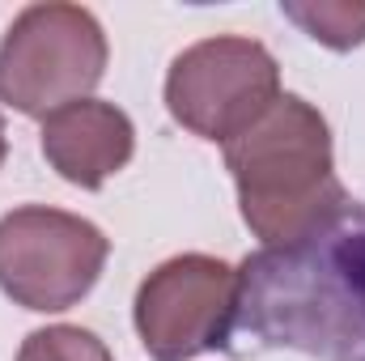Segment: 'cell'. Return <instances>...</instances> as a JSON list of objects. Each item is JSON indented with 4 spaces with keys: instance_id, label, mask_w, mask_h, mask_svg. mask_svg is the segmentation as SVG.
<instances>
[{
    "instance_id": "obj_7",
    "label": "cell",
    "mask_w": 365,
    "mask_h": 361,
    "mask_svg": "<svg viewBox=\"0 0 365 361\" xmlns=\"http://www.w3.org/2000/svg\"><path fill=\"white\" fill-rule=\"evenodd\" d=\"M136 153L132 119L102 98H81L43 119V158L60 179L77 187H102Z\"/></svg>"
},
{
    "instance_id": "obj_10",
    "label": "cell",
    "mask_w": 365,
    "mask_h": 361,
    "mask_svg": "<svg viewBox=\"0 0 365 361\" xmlns=\"http://www.w3.org/2000/svg\"><path fill=\"white\" fill-rule=\"evenodd\" d=\"M4 153H9V136H4V119H0V166H4Z\"/></svg>"
},
{
    "instance_id": "obj_5",
    "label": "cell",
    "mask_w": 365,
    "mask_h": 361,
    "mask_svg": "<svg viewBox=\"0 0 365 361\" xmlns=\"http://www.w3.org/2000/svg\"><path fill=\"white\" fill-rule=\"evenodd\" d=\"M106 234L64 208L26 204L0 217V289L26 310H68L102 276Z\"/></svg>"
},
{
    "instance_id": "obj_3",
    "label": "cell",
    "mask_w": 365,
    "mask_h": 361,
    "mask_svg": "<svg viewBox=\"0 0 365 361\" xmlns=\"http://www.w3.org/2000/svg\"><path fill=\"white\" fill-rule=\"evenodd\" d=\"M106 73V34L90 9L47 0L13 17L0 39V102L47 119L81 102Z\"/></svg>"
},
{
    "instance_id": "obj_6",
    "label": "cell",
    "mask_w": 365,
    "mask_h": 361,
    "mask_svg": "<svg viewBox=\"0 0 365 361\" xmlns=\"http://www.w3.org/2000/svg\"><path fill=\"white\" fill-rule=\"evenodd\" d=\"M238 272L217 255H175L136 289V332L153 361H191L225 349L234 332Z\"/></svg>"
},
{
    "instance_id": "obj_9",
    "label": "cell",
    "mask_w": 365,
    "mask_h": 361,
    "mask_svg": "<svg viewBox=\"0 0 365 361\" xmlns=\"http://www.w3.org/2000/svg\"><path fill=\"white\" fill-rule=\"evenodd\" d=\"M17 361H115V357L93 332L73 327V323H56V327L30 332L21 340Z\"/></svg>"
},
{
    "instance_id": "obj_4",
    "label": "cell",
    "mask_w": 365,
    "mask_h": 361,
    "mask_svg": "<svg viewBox=\"0 0 365 361\" xmlns=\"http://www.w3.org/2000/svg\"><path fill=\"white\" fill-rule=\"evenodd\" d=\"M280 98L276 56L242 34L191 43L166 73V106L187 132L230 145Z\"/></svg>"
},
{
    "instance_id": "obj_2",
    "label": "cell",
    "mask_w": 365,
    "mask_h": 361,
    "mask_svg": "<svg viewBox=\"0 0 365 361\" xmlns=\"http://www.w3.org/2000/svg\"><path fill=\"white\" fill-rule=\"evenodd\" d=\"M225 166L242 221L268 247L302 238L349 200L336 175L331 128L297 93H280L264 119L225 145Z\"/></svg>"
},
{
    "instance_id": "obj_1",
    "label": "cell",
    "mask_w": 365,
    "mask_h": 361,
    "mask_svg": "<svg viewBox=\"0 0 365 361\" xmlns=\"http://www.w3.org/2000/svg\"><path fill=\"white\" fill-rule=\"evenodd\" d=\"M234 327L259 349L365 361V200H344L302 238L247 255Z\"/></svg>"
},
{
    "instance_id": "obj_8",
    "label": "cell",
    "mask_w": 365,
    "mask_h": 361,
    "mask_svg": "<svg viewBox=\"0 0 365 361\" xmlns=\"http://www.w3.org/2000/svg\"><path fill=\"white\" fill-rule=\"evenodd\" d=\"M289 21H297L314 43L331 51H349L365 43V4L349 0H319V4H280Z\"/></svg>"
}]
</instances>
